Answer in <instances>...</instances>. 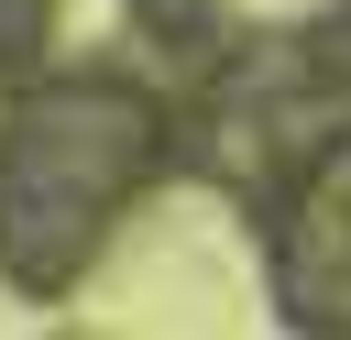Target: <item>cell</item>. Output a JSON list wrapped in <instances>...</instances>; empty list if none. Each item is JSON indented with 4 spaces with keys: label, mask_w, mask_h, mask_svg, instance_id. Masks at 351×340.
<instances>
[{
    "label": "cell",
    "mask_w": 351,
    "mask_h": 340,
    "mask_svg": "<svg viewBox=\"0 0 351 340\" xmlns=\"http://www.w3.org/2000/svg\"><path fill=\"white\" fill-rule=\"evenodd\" d=\"M154 165H165V110L143 77H121V66L44 77L0 121V274L33 296L77 285Z\"/></svg>",
    "instance_id": "cell-1"
},
{
    "label": "cell",
    "mask_w": 351,
    "mask_h": 340,
    "mask_svg": "<svg viewBox=\"0 0 351 340\" xmlns=\"http://www.w3.org/2000/svg\"><path fill=\"white\" fill-rule=\"evenodd\" d=\"M274 307L307 340H351V132L274 175Z\"/></svg>",
    "instance_id": "cell-2"
},
{
    "label": "cell",
    "mask_w": 351,
    "mask_h": 340,
    "mask_svg": "<svg viewBox=\"0 0 351 340\" xmlns=\"http://www.w3.org/2000/svg\"><path fill=\"white\" fill-rule=\"evenodd\" d=\"M55 33V0H0V77H22Z\"/></svg>",
    "instance_id": "cell-3"
},
{
    "label": "cell",
    "mask_w": 351,
    "mask_h": 340,
    "mask_svg": "<svg viewBox=\"0 0 351 340\" xmlns=\"http://www.w3.org/2000/svg\"><path fill=\"white\" fill-rule=\"evenodd\" d=\"M132 22H143L154 44H176V55L208 44V0H132Z\"/></svg>",
    "instance_id": "cell-4"
}]
</instances>
